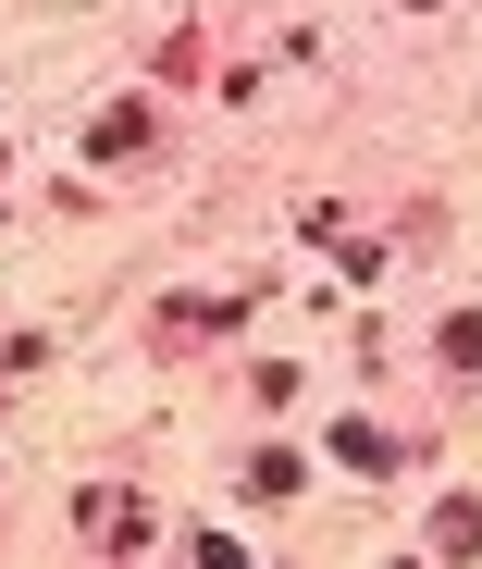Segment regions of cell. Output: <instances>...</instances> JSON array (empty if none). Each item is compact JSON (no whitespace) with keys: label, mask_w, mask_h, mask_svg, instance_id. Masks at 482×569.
Wrapping results in <instances>:
<instances>
[{"label":"cell","mask_w":482,"mask_h":569,"mask_svg":"<svg viewBox=\"0 0 482 569\" xmlns=\"http://www.w3.org/2000/svg\"><path fill=\"white\" fill-rule=\"evenodd\" d=\"M87 545H137V508L124 496H87Z\"/></svg>","instance_id":"cell-1"},{"label":"cell","mask_w":482,"mask_h":569,"mask_svg":"<svg viewBox=\"0 0 482 569\" xmlns=\"http://www.w3.org/2000/svg\"><path fill=\"white\" fill-rule=\"evenodd\" d=\"M445 371H482V322H445Z\"/></svg>","instance_id":"cell-2"}]
</instances>
